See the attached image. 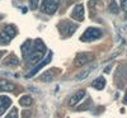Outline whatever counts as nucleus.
I'll return each mask as SVG.
<instances>
[{
  "label": "nucleus",
  "mask_w": 127,
  "mask_h": 118,
  "mask_svg": "<svg viewBox=\"0 0 127 118\" xmlns=\"http://www.w3.org/2000/svg\"><path fill=\"white\" fill-rule=\"evenodd\" d=\"M3 63L5 66H18L19 65V60H18V57L15 56V55H9V56H6L5 59H4V61H3Z\"/></svg>",
  "instance_id": "nucleus-12"
},
{
  "label": "nucleus",
  "mask_w": 127,
  "mask_h": 118,
  "mask_svg": "<svg viewBox=\"0 0 127 118\" xmlns=\"http://www.w3.org/2000/svg\"><path fill=\"white\" fill-rule=\"evenodd\" d=\"M0 91H1V90H0Z\"/></svg>",
  "instance_id": "nucleus-27"
},
{
  "label": "nucleus",
  "mask_w": 127,
  "mask_h": 118,
  "mask_svg": "<svg viewBox=\"0 0 127 118\" xmlns=\"http://www.w3.org/2000/svg\"><path fill=\"white\" fill-rule=\"evenodd\" d=\"M17 36V29L13 26H6L1 33H0V42L1 43H9L10 39H13Z\"/></svg>",
  "instance_id": "nucleus-2"
},
{
  "label": "nucleus",
  "mask_w": 127,
  "mask_h": 118,
  "mask_svg": "<svg viewBox=\"0 0 127 118\" xmlns=\"http://www.w3.org/2000/svg\"><path fill=\"white\" fill-rule=\"evenodd\" d=\"M5 118H19V117H18V111H17V108H12V111L9 112V114H8Z\"/></svg>",
  "instance_id": "nucleus-20"
},
{
  "label": "nucleus",
  "mask_w": 127,
  "mask_h": 118,
  "mask_svg": "<svg viewBox=\"0 0 127 118\" xmlns=\"http://www.w3.org/2000/svg\"><path fill=\"white\" fill-rule=\"evenodd\" d=\"M51 59H52V52H51V53H48L47 57H46L45 60H42V61H41V63H38V65H37V66H36L33 70L29 71V74L27 75V78H32V76H34V75H36V74H37V72H38V71H39L42 67H45V66L47 65V63L51 61Z\"/></svg>",
  "instance_id": "nucleus-7"
},
{
  "label": "nucleus",
  "mask_w": 127,
  "mask_h": 118,
  "mask_svg": "<svg viewBox=\"0 0 127 118\" xmlns=\"http://www.w3.org/2000/svg\"><path fill=\"white\" fill-rule=\"evenodd\" d=\"M56 71H57V69H52V70L45 71L43 74L41 75V80L43 81V83H51L52 80L56 78V74H57Z\"/></svg>",
  "instance_id": "nucleus-11"
},
{
  "label": "nucleus",
  "mask_w": 127,
  "mask_h": 118,
  "mask_svg": "<svg viewBox=\"0 0 127 118\" xmlns=\"http://www.w3.org/2000/svg\"><path fill=\"white\" fill-rule=\"evenodd\" d=\"M76 29H78V24L71 23V22H66V20H64V22L60 24V30L65 37H69V36L74 34V32H75Z\"/></svg>",
  "instance_id": "nucleus-4"
},
{
  "label": "nucleus",
  "mask_w": 127,
  "mask_h": 118,
  "mask_svg": "<svg viewBox=\"0 0 127 118\" xmlns=\"http://www.w3.org/2000/svg\"><path fill=\"white\" fill-rule=\"evenodd\" d=\"M109 10L113 13V14H117L120 12V8L117 5V3H116V0H111V4H109Z\"/></svg>",
  "instance_id": "nucleus-18"
},
{
  "label": "nucleus",
  "mask_w": 127,
  "mask_h": 118,
  "mask_svg": "<svg viewBox=\"0 0 127 118\" xmlns=\"http://www.w3.org/2000/svg\"><path fill=\"white\" fill-rule=\"evenodd\" d=\"M29 117H31V112H29V111L22 112V118H29Z\"/></svg>",
  "instance_id": "nucleus-22"
},
{
  "label": "nucleus",
  "mask_w": 127,
  "mask_h": 118,
  "mask_svg": "<svg viewBox=\"0 0 127 118\" xmlns=\"http://www.w3.org/2000/svg\"><path fill=\"white\" fill-rule=\"evenodd\" d=\"M38 4H39V0H29V8L32 10H34L38 8Z\"/></svg>",
  "instance_id": "nucleus-21"
},
{
  "label": "nucleus",
  "mask_w": 127,
  "mask_h": 118,
  "mask_svg": "<svg viewBox=\"0 0 127 118\" xmlns=\"http://www.w3.org/2000/svg\"><path fill=\"white\" fill-rule=\"evenodd\" d=\"M123 103L127 104V91H126V95H125V98H123Z\"/></svg>",
  "instance_id": "nucleus-24"
},
{
  "label": "nucleus",
  "mask_w": 127,
  "mask_h": 118,
  "mask_svg": "<svg viewBox=\"0 0 127 118\" xmlns=\"http://www.w3.org/2000/svg\"><path fill=\"white\" fill-rule=\"evenodd\" d=\"M102 37V30L98 29V28H88L84 34L80 37V41L83 42H92V41H95Z\"/></svg>",
  "instance_id": "nucleus-1"
},
{
  "label": "nucleus",
  "mask_w": 127,
  "mask_h": 118,
  "mask_svg": "<svg viewBox=\"0 0 127 118\" xmlns=\"http://www.w3.org/2000/svg\"><path fill=\"white\" fill-rule=\"evenodd\" d=\"M12 104V99L6 95H0V116H3L5 111L10 107Z\"/></svg>",
  "instance_id": "nucleus-9"
},
{
  "label": "nucleus",
  "mask_w": 127,
  "mask_h": 118,
  "mask_svg": "<svg viewBox=\"0 0 127 118\" xmlns=\"http://www.w3.org/2000/svg\"><path fill=\"white\" fill-rule=\"evenodd\" d=\"M122 9L125 10V12H127V0H125V1H122Z\"/></svg>",
  "instance_id": "nucleus-23"
},
{
  "label": "nucleus",
  "mask_w": 127,
  "mask_h": 118,
  "mask_svg": "<svg viewBox=\"0 0 127 118\" xmlns=\"http://www.w3.org/2000/svg\"><path fill=\"white\" fill-rule=\"evenodd\" d=\"M59 3L60 0H43L41 4V9L46 14H54L59 8Z\"/></svg>",
  "instance_id": "nucleus-3"
},
{
  "label": "nucleus",
  "mask_w": 127,
  "mask_h": 118,
  "mask_svg": "<svg viewBox=\"0 0 127 118\" xmlns=\"http://www.w3.org/2000/svg\"><path fill=\"white\" fill-rule=\"evenodd\" d=\"M92 107V99H88L85 103H84L83 105H80V107H78V111H87V109H89Z\"/></svg>",
  "instance_id": "nucleus-19"
},
{
  "label": "nucleus",
  "mask_w": 127,
  "mask_h": 118,
  "mask_svg": "<svg viewBox=\"0 0 127 118\" xmlns=\"http://www.w3.org/2000/svg\"><path fill=\"white\" fill-rule=\"evenodd\" d=\"M0 90L1 91H13V90H15V85L8 80H0Z\"/></svg>",
  "instance_id": "nucleus-13"
},
{
  "label": "nucleus",
  "mask_w": 127,
  "mask_h": 118,
  "mask_svg": "<svg viewBox=\"0 0 127 118\" xmlns=\"http://www.w3.org/2000/svg\"><path fill=\"white\" fill-rule=\"evenodd\" d=\"M4 52H5V51H0V59H1V56L4 55Z\"/></svg>",
  "instance_id": "nucleus-25"
},
{
  "label": "nucleus",
  "mask_w": 127,
  "mask_h": 118,
  "mask_svg": "<svg viewBox=\"0 0 127 118\" xmlns=\"http://www.w3.org/2000/svg\"><path fill=\"white\" fill-rule=\"evenodd\" d=\"M32 98L29 95H24V96H22V98L19 99V103H20V105H23V107H28V105H31L32 104Z\"/></svg>",
  "instance_id": "nucleus-17"
},
{
  "label": "nucleus",
  "mask_w": 127,
  "mask_h": 118,
  "mask_svg": "<svg viewBox=\"0 0 127 118\" xmlns=\"http://www.w3.org/2000/svg\"><path fill=\"white\" fill-rule=\"evenodd\" d=\"M84 96H85V90H78L76 93H74L70 98H69V100H67V104L70 105V107H75Z\"/></svg>",
  "instance_id": "nucleus-5"
},
{
  "label": "nucleus",
  "mask_w": 127,
  "mask_h": 118,
  "mask_svg": "<svg viewBox=\"0 0 127 118\" xmlns=\"http://www.w3.org/2000/svg\"><path fill=\"white\" fill-rule=\"evenodd\" d=\"M92 87L95 88L97 90H102V89H104V87H105V79L102 78V76L97 78V79H95V80L92 83Z\"/></svg>",
  "instance_id": "nucleus-15"
},
{
  "label": "nucleus",
  "mask_w": 127,
  "mask_h": 118,
  "mask_svg": "<svg viewBox=\"0 0 127 118\" xmlns=\"http://www.w3.org/2000/svg\"><path fill=\"white\" fill-rule=\"evenodd\" d=\"M121 1H125V0H121Z\"/></svg>",
  "instance_id": "nucleus-26"
},
{
  "label": "nucleus",
  "mask_w": 127,
  "mask_h": 118,
  "mask_svg": "<svg viewBox=\"0 0 127 118\" xmlns=\"http://www.w3.org/2000/svg\"><path fill=\"white\" fill-rule=\"evenodd\" d=\"M71 18L79 20V22H81V20L84 19V6L81 4H76L75 6H74L72 13H71Z\"/></svg>",
  "instance_id": "nucleus-8"
},
{
  "label": "nucleus",
  "mask_w": 127,
  "mask_h": 118,
  "mask_svg": "<svg viewBox=\"0 0 127 118\" xmlns=\"http://www.w3.org/2000/svg\"><path fill=\"white\" fill-rule=\"evenodd\" d=\"M94 67H95V65H92V66H89L87 70H84V71H81L80 74H78L75 79H76V80H84V79H85V78L88 76V75L90 74V71H92Z\"/></svg>",
  "instance_id": "nucleus-16"
},
{
  "label": "nucleus",
  "mask_w": 127,
  "mask_h": 118,
  "mask_svg": "<svg viewBox=\"0 0 127 118\" xmlns=\"http://www.w3.org/2000/svg\"><path fill=\"white\" fill-rule=\"evenodd\" d=\"M43 55H45V52H43V51H37V50H33L27 60L29 61V63H32V65H36V63H37L38 61H41V59L43 57Z\"/></svg>",
  "instance_id": "nucleus-10"
},
{
  "label": "nucleus",
  "mask_w": 127,
  "mask_h": 118,
  "mask_svg": "<svg viewBox=\"0 0 127 118\" xmlns=\"http://www.w3.org/2000/svg\"><path fill=\"white\" fill-rule=\"evenodd\" d=\"M32 51H33V46H32V42L31 41H26L23 46H22V52H23V56L24 59H28L29 55L32 53Z\"/></svg>",
  "instance_id": "nucleus-14"
},
{
  "label": "nucleus",
  "mask_w": 127,
  "mask_h": 118,
  "mask_svg": "<svg viewBox=\"0 0 127 118\" xmlns=\"http://www.w3.org/2000/svg\"><path fill=\"white\" fill-rule=\"evenodd\" d=\"M92 57L93 56L90 55V53L81 52V53H79V55L75 57V65L76 66H84V65H87L88 62H90Z\"/></svg>",
  "instance_id": "nucleus-6"
}]
</instances>
